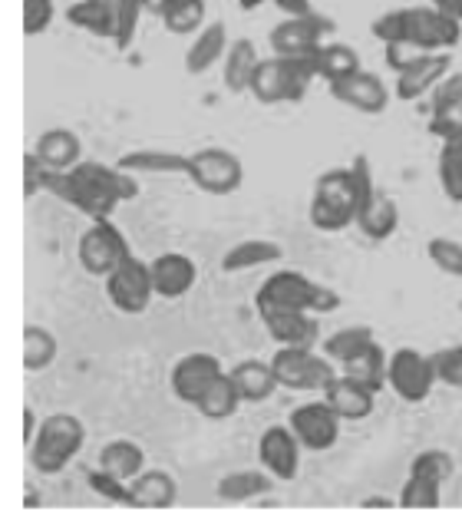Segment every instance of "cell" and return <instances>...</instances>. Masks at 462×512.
Masks as SVG:
<instances>
[{"mask_svg":"<svg viewBox=\"0 0 462 512\" xmlns=\"http://www.w3.org/2000/svg\"><path fill=\"white\" fill-rule=\"evenodd\" d=\"M429 357H433V367H436L439 384L462 390V344L439 347V351H433Z\"/></svg>","mask_w":462,"mask_h":512,"instance_id":"obj_43","label":"cell"},{"mask_svg":"<svg viewBox=\"0 0 462 512\" xmlns=\"http://www.w3.org/2000/svg\"><path fill=\"white\" fill-rule=\"evenodd\" d=\"M314 63H317V80H327V86L363 70L360 53L354 47H347V43H321L314 53Z\"/></svg>","mask_w":462,"mask_h":512,"instance_id":"obj_34","label":"cell"},{"mask_svg":"<svg viewBox=\"0 0 462 512\" xmlns=\"http://www.w3.org/2000/svg\"><path fill=\"white\" fill-rule=\"evenodd\" d=\"M274 7H278L284 17H307V14H314L311 0H274Z\"/></svg>","mask_w":462,"mask_h":512,"instance_id":"obj_49","label":"cell"},{"mask_svg":"<svg viewBox=\"0 0 462 512\" xmlns=\"http://www.w3.org/2000/svg\"><path fill=\"white\" fill-rule=\"evenodd\" d=\"M53 17H57V7L53 0H24V34L27 37H40L47 34Z\"/></svg>","mask_w":462,"mask_h":512,"instance_id":"obj_46","label":"cell"},{"mask_svg":"<svg viewBox=\"0 0 462 512\" xmlns=\"http://www.w3.org/2000/svg\"><path fill=\"white\" fill-rule=\"evenodd\" d=\"M255 311L278 347H317V337H321L317 314L301 308H274V304H255Z\"/></svg>","mask_w":462,"mask_h":512,"instance_id":"obj_14","label":"cell"},{"mask_svg":"<svg viewBox=\"0 0 462 512\" xmlns=\"http://www.w3.org/2000/svg\"><path fill=\"white\" fill-rule=\"evenodd\" d=\"M314 53H301V57H278V53H271V57H264L255 80H251V96L261 106L304 100L307 86H311V80H317Z\"/></svg>","mask_w":462,"mask_h":512,"instance_id":"obj_1","label":"cell"},{"mask_svg":"<svg viewBox=\"0 0 462 512\" xmlns=\"http://www.w3.org/2000/svg\"><path fill=\"white\" fill-rule=\"evenodd\" d=\"M373 341H377V334H373L370 328H363V324H354V328H340L324 341V357L340 367V364H347L350 357H357L363 347H370Z\"/></svg>","mask_w":462,"mask_h":512,"instance_id":"obj_37","label":"cell"},{"mask_svg":"<svg viewBox=\"0 0 462 512\" xmlns=\"http://www.w3.org/2000/svg\"><path fill=\"white\" fill-rule=\"evenodd\" d=\"M387 364H390V354L383 351L380 341H373L370 347H363V351L357 357H350L347 364H340L337 370L347 377H354L357 384L370 387V390H380L387 387Z\"/></svg>","mask_w":462,"mask_h":512,"instance_id":"obj_33","label":"cell"},{"mask_svg":"<svg viewBox=\"0 0 462 512\" xmlns=\"http://www.w3.org/2000/svg\"><path fill=\"white\" fill-rule=\"evenodd\" d=\"M330 27V20L321 14H307V17H284L281 24L271 27L268 43L271 53L278 57H301V53H314L324 43V34Z\"/></svg>","mask_w":462,"mask_h":512,"instance_id":"obj_16","label":"cell"},{"mask_svg":"<svg viewBox=\"0 0 462 512\" xmlns=\"http://www.w3.org/2000/svg\"><path fill=\"white\" fill-rule=\"evenodd\" d=\"M446 73H453V57H449V53H416V57L396 73V96H400L403 103L423 100L426 93L436 90Z\"/></svg>","mask_w":462,"mask_h":512,"instance_id":"obj_17","label":"cell"},{"mask_svg":"<svg viewBox=\"0 0 462 512\" xmlns=\"http://www.w3.org/2000/svg\"><path fill=\"white\" fill-rule=\"evenodd\" d=\"M330 96H334L337 103H344L347 110L363 113V116H380L390 106L387 83L370 70H360L354 76H347V80L334 83L330 86Z\"/></svg>","mask_w":462,"mask_h":512,"instance_id":"obj_19","label":"cell"},{"mask_svg":"<svg viewBox=\"0 0 462 512\" xmlns=\"http://www.w3.org/2000/svg\"><path fill=\"white\" fill-rule=\"evenodd\" d=\"M340 420L337 410L330 403L321 400H307V403H297L288 417V427L294 430V437L301 440L304 450L311 453H324L330 450L337 440H340Z\"/></svg>","mask_w":462,"mask_h":512,"instance_id":"obj_13","label":"cell"},{"mask_svg":"<svg viewBox=\"0 0 462 512\" xmlns=\"http://www.w3.org/2000/svg\"><path fill=\"white\" fill-rule=\"evenodd\" d=\"M264 4H274V0H238V7L245 10V14H255V10H261Z\"/></svg>","mask_w":462,"mask_h":512,"instance_id":"obj_53","label":"cell"},{"mask_svg":"<svg viewBox=\"0 0 462 512\" xmlns=\"http://www.w3.org/2000/svg\"><path fill=\"white\" fill-rule=\"evenodd\" d=\"M73 169L80 172L83 179H90L96 189L113 195L119 205L132 202L139 195V179L132 176V172H126L119 162H116V166H109V162H99V159H83V162H76Z\"/></svg>","mask_w":462,"mask_h":512,"instance_id":"obj_25","label":"cell"},{"mask_svg":"<svg viewBox=\"0 0 462 512\" xmlns=\"http://www.w3.org/2000/svg\"><path fill=\"white\" fill-rule=\"evenodd\" d=\"M278 387L294 390V394H324L340 374L334 361L317 354L314 347H278L271 357Z\"/></svg>","mask_w":462,"mask_h":512,"instance_id":"obj_5","label":"cell"},{"mask_svg":"<svg viewBox=\"0 0 462 512\" xmlns=\"http://www.w3.org/2000/svg\"><path fill=\"white\" fill-rule=\"evenodd\" d=\"M360 509H400V499H387V496H367L360 503Z\"/></svg>","mask_w":462,"mask_h":512,"instance_id":"obj_51","label":"cell"},{"mask_svg":"<svg viewBox=\"0 0 462 512\" xmlns=\"http://www.w3.org/2000/svg\"><path fill=\"white\" fill-rule=\"evenodd\" d=\"M86 486H90L96 496H103L106 503L136 509V499H132V479L113 476L109 470H103V466H96V470L86 473Z\"/></svg>","mask_w":462,"mask_h":512,"instance_id":"obj_41","label":"cell"},{"mask_svg":"<svg viewBox=\"0 0 462 512\" xmlns=\"http://www.w3.org/2000/svg\"><path fill=\"white\" fill-rule=\"evenodd\" d=\"M439 14H446V17H453V20H459L462 24V0H429Z\"/></svg>","mask_w":462,"mask_h":512,"instance_id":"obj_50","label":"cell"},{"mask_svg":"<svg viewBox=\"0 0 462 512\" xmlns=\"http://www.w3.org/2000/svg\"><path fill=\"white\" fill-rule=\"evenodd\" d=\"M370 34L377 37L383 47H390V43H406V7L380 14L370 24Z\"/></svg>","mask_w":462,"mask_h":512,"instance_id":"obj_45","label":"cell"},{"mask_svg":"<svg viewBox=\"0 0 462 512\" xmlns=\"http://www.w3.org/2000/svg\"><path fill=\"white\" fill-rule=\"evenodd\" d=\"M37 430H40L37 417H33V410H30V407H24V446L33 443V437H37Z\"/></svg>","mask_w":462,"mask_h":512,"instance_id":"obj_52","label":"cell"},{"mask_svg":"<svg viewBox=\"0 0 462 512\" xmlns=\"http://www.w3.org/2000/svg\"><path fill=\"white\" fill-rule=\"evenodd\" d=\"M453 106H462V70L446 73L439 86L433 90V106L429 113H439V110H453Z\"/></svg>","mask_w":462,"mask_h":512,"instance_id":"obj_47","label":"cell"},{"mask_svg":"<svg viewBox=\"0 0 462 512\" xmlns=\"http://www.w3.org/2000/svg\"><path fill=\"white\" fill-rule=\"evenodd\" d=\"M33 156H37L43 169L66 172V169H73L76 162H83L80 136H76L73 129H47V133H40L37 146H33Z\"/></svg>","mask_w":462,"mask_h":512,"instance_id":"obj_23","label":"cell"},{"mask_svg":"<svg viewBox=\"0 0 462 512\" xmlns=\"http://www.w3.org/2000/svg\"><path fill=\"white\" fill-rule=\"evenodd\" d=\"M149 268H152V285H156V298L165 301L185 298L198 281V265L182 252H162L149 261Z\"/></svg>","mask_w":462,"mask_h":512,"instance_id":"obj_20","label":"cell"},{"mask_svg":"<svg viewBox=\"0 0 462 512\" xmlns=\"http://www.w3.org/2000/svg\"><path fill=\"white\" fill-rule=\"evenodd\" d=\"M86 443V427L80 417L73 413H53L40 423L37 437L27 446L30 450V463L33 470L43 476H57L70 466L76 456H80Z\"/></svg>","mask_w":462,"mask_h":512,"instance_id":"obj_3","label":"cell"},{"mask_svg":"<svg viewBox=\"0 0 462 512\" xmlns=\"http://www.w3.org/2000/svg\"><path fill=\"white\" fill-rule=\"evenodd\" d=\"M429 133L436 139H456L462 136V106H453V110H439L429 113Z\"/></svg>","mask_w":462,"mask_h":512,"instance_id":"obj_48","label":"cell"},{"mask_svg":"<svg viewBox=\"0 0 462 512\" xmlns=\"http://www.w3.org/2000/svg\"><path fill=\"white\" fill-rule=\"evenodd\" d=\"M426 255L429 261L443 271V275L449 278H462V242H456V238L449 235H436L426 242Z\"/></svg>","mask_w":462,"mask_h":512,"instance_id":"obj_42","label":"cell"},{"mask_svg":"<svg viewBox=\"0 0 462 512\" xmlns=\"http://www.w3.org/2000/svg\"><path fill=\"white\" fill-rule=\"evenodd\" d=\"M222 374H225V367H222V361H218L215 354L198 351V354H185V357L175 361L169 384H172V394L179 397L182 403L198 407V400L208 394V387H212Z\"/></svg>","mask_w":462,"mask_h":512,"instance_id":"obj_15","label":"cell"},{"mask_svg":"<svg viewBox=\"0 0 462 512\" xmlns=\"http://www.w3.org/2000/svg\"><path fill=\"white\" fill-rule=\"evenodd\" d=\"M406 43L420 53H449L462 43V24L433 4L406 7Z\"/></svg>","mask_w":462,"mask_h":512,"instance_id":"obj_12","label":"cell"},{"mask_svg":"<svg viewBox=\"0 0 462 512\" xmlns=\"http://www.w3.org/2000/svg\"><path fill=\"white\" fill-rule=\"evenodd\" d=\"M261 60L258 57V47L251 43L248 37H241V40H231V47L225 53V60H222V76H225V90L228 93H251V80H255V73L261 67Z\"/></svg>","mask_w":462,"mask_h":512,"instance_id":"obj_26","label":"cell"},{"mask_svg":"<svg viewBox=\"0 0 462 512\" xmlns=\"http://www.w3.org/2000/svg\"><path fill=\"white\" fill-rule=\"evenodd\" d=\"M284 258V248L271 238H245V242H235L222 255V271L225 275H238V271H251L261 265H274V261Z\"/></svg>","mask_w":462,"mask_h":512,"instance_id":"obj_28","label":"cell"},{"mask_svg":"<svg viewBox=\"0 0 462 512\" xmlns=\"http://www.w3.org/2000/svg\"><path fill=\"white\" fill-rule=\"evenodd\" d=\"M255 304H274V308H301L311 314H330L340 308V294L334 288L317 285L314 278H307L304 271L294 268H281L271 271L268 278L261 281V288L255 294Z\"/></svg>","mask_w":462,"mask_h":512,"instance_id":"obj_4","label":"cell"},{"mask_svg":"<svg viewBox=\"0 0 462 512\" xmlns=\"http://www.w3.org/2000/svg\"><path fill=\"white\" fill-rule=\"evenodd\" d=\"M396 499H400V509H439L443 506V483L433 476L410 473Z\"/></svg>","mask_w":462,"mask_h":512,"instance_id":"obj_39","label":"cell"},{"mask_svg":"<svg viewBox=\"0 0 462 512\" xmlns=\"http://www.w3.org/2000/svg\"><path fill=\"white\" fill-rule=\"evenodd\" d=\"M439 185L449 202L462 205V136L446 139L439 149Z\"/></svg>","mask_w":462,"mask_h":512,"instance_id":"obj_40","label":"cell"},{"mask_svg":"<svg viewBox=\"0 0 462 512\" xmlns=\"http://www.w3.org/2000/svg\"><path fill=\"white\" fill-rule=\"evenodd\" d=\"M129 255H132V248L126 242V235L113 225V219L90 222V228H86L80 235V242H76V258H80L86 275H93V278H106L109 271L123 265Z\"/></svg>","mask_w":462,"mask_h":512,"instance_id":"obj_8","label":"cell"},{"mask_svg":"<svg viewBox=\"0 0 462 512\" xmlns=\"http://www.w3.org/2000/svg\"><path fill=\"white\" fill-rule=\"evenodd\" d=\"M119 166L132 176H165V172H179L185 176L189 172V156L182 152H165V149H136V152H126L119 159Z\"/></svg>","mask_w":462,"mask_h":512,"instance_id":"obj_32","label":"cell"},{"mask_svg":"<svg viewBox=\"0 0 462 512\" xmlns=\"http://www.w3.org/2000/svg\"><path fill=\"white\" fill-rule=\"evenodd\" d=\"M99 466L113 476L136 479L142 470H146V450H142L136 440H126V437L109 440L103 450H99Z\"/></svg>","mask_w":462,"mask_h":512,"instance_id":"obj_35","label":"cell"},{"mask_svg":"<svg viewBox=\"0 0 462 512\" xmlns=\"http://www.w3.org/2000/svg\"><path fill=\"white\" fill-rule=\"evenodd\" d=\"M106 298L116 311L123 314H142L156 298V285H152V268L149 261L129 255L123 265L113 268L103 278Z\"/></svg>","mask_w":462,"mask_h":512,"instance_id":"obj_10","label":"cell"},{"mask_svg":"<svg viewBox=\"0 0 462 512\" xmlns=\"http://www.w3.org/2000/svg\"><path fill=\"white\" fill-rule=\"evenodd\" d=\"M360 209V185L354 169H330L314 182L311 192V225L317 232H344L357 222Z\"/></svg>","mask_w":462,"mask_h":512,"instance_id":"obj_2","label":"cell"},{"mask_svg":"<svg viewBox=\"0 0 462 512\" xmlns=\"http://www.w3.org/2000/svg\"><path fill=\"white\" fill-rule=\"evenodd\" d=\"M185 176L208 195H231L245 182V166H241V159L231 149L205 146L189 156V172Z\"/></svg>","mask_w":462,"mask_h":512,"instance_id":"obj_11","label":"cell"},{"mask_svg":"<svg viewBox=\"0 0 462 512\" xmlns=\"http://www.w3.org/2000/svg\"><path fill=\"white\" fill-rule=\"evenodd\" d=\"M301 453L304 446L294 437L291 427H268L258 437V463L274 479H281V483L297 476V470H301Z\"/></svg>","mask_w":462,"mask_h":512,"instance_id":"obj_18","label":"cell"},{"mask_svg":"<svg viewBox=\"0 0 462 512\" xmlns=\"http://www.w3.org/2000/svg\"><path fill=\"white\" fill-rule=\"evenodd\" d=\"M238 407H241V397H238V390H235V384H231V377L225 370V374L208 387V394L198 400L195 410L208 420H228V417H235Z\"/></svg>","mask_w":462,"mask_h":512,"instance_id":"obj_38","label":"cell"},{"mask_svg":"<svg viewBox=\"0 0 462 512\" xmlns=\"http://www.w3.org/2000/svg\"><path fill=\"white\" fill-rule=\"evenodd\" d=\"M132 499H136V509H172L179 499V483L172 479V473L146 466L132 479Z\"/></svg>","mask_w":462,"mask_h":512,"instance_id":"obj_31","label":"cell"},{"mask_svg":"<svg viewBox=\"0 0 462 512\" xmlns=\"http://www.w3.org/2000/svg\"><path fill=\"white\" fill-rule=\"evenodd\" d=\"M66 20L83 34L113 40L116 37V4L113 0H76L66 7Z\"/></svg>","mask_w":462,"mask_h":512,"instance_id":"obj_27","label":"cell"},{"mask_svg":"<svg viewBox=\"0 0 462 512\" xmlns=\"http://www.w3.org/2000/svg\"><path fill=\"white\" fill-rule=\"evenodd\" d=\"M324 400L337 410V417L344 423H357V420H367L373 407H377V390L357 384V380L347 374H337L334 384L324 390Z\"/></svg>","mask_w":462,"mask_h":512,"instance_id":"obj_21","label":"cell"},{"mask_svg":"<svg viewBox=\"0 0 462 512\" xmlns=\"http://www.w3.org/2000/svg\"><path fill=\"white\" fill-rule=\"evenodd\" d=\"M453 470H456V463L446 450H423V453H416L413 463H410V473L433 476V479H439V483H446V479L453 476Z\"/></svg>","mask_w":462,"mask_h":512,"instance_id":"obj_44","label":"cell"},{"mask_svg":"<svg viewBox=\"0 0 462 512\" xmlns=\"http://www.w3.org/2000/svg\"><path fill=\"white\" fill-rule=\"evenodd\" d=\"M228 377H231V384H235L241 403H264L278 390V377H274L271 361H258V357L238 361L228 370Z\"/></svg>","mask_w":462,"mask_h":512,"instance_id":"obj_24","label":"cell"},{"mask_svg":"<svg viewBox=\"0 0 462 512\" xmlns=\"http://www.w3.org/2000/svg\"><path fill=\"white\" fill-rule=\"evenodd\" d=\"M152 14L162 20V27L175 37H195L205 27L208 7L205 0H159Z\"/></svg>","mask_w":462,"mask_h":512,"instance_id":"obj_29","label":"cell"},{"mask_svg":"<svg viewBox=\"0 0 462 512\" xmlns=\"http://www.w3.org/2000/svg\"><path fill=\"white\" fill-rule=\"evenodd\" d=\"M354 169L357 185H360V209H357V228L370 242H387V238L400 228V205L383 189H377V179H373V169L367 156H357L350 162Z\"/></svg>","mask_w":462,"mask_h":512,"instance_id":"obj_6","label":"cell"},{"mask_svg":"<svg viewBox=\"0 0 462 512\" xmlns=\"http://www.w3.org/2000/svg\"><path fill=\"white\" fill-rule=\"evenodd\" d=\"M439 384L433 357L416 351V347H400L390 354L387 364V387L393 390L403 403H423Z\"/></svg>","mask_w":462,"mask_h":512,"instance_id":"obj_9","label":"cell"},{"mask_svg":"<svg viewBox=\"0 0 462 512\" xmlns=\"http://www.w3.org/2000/svg\"><path fill=\"white\" fill-rule=\"evenodd\" d=\"M57 354H60L57 337H53L47 328H40V324H27L24 328V370L40 374V370H47L53 361H57Z\"/></svg>","mask_w":462,"mask_h":512,"instance_id":"obj_36","label":"cell"},{"mask_svg":"<svg viewBox=\"0 0 462 512\" xmlns=\"http://www.w3.org/2000/svg\"><path fill=\"white\" fill-rule=\"evenodd\" d=\"M228 47H231V40H228V27L222 24V20H215V24H205L192 37L189 50H185V60H182L185 73L202 76L212 67H218V63L225 60Z\"/></svg>","mask_w":462,"mask_h":512,"instance_id":"obj_22","label":"cell"},{"mask_svg":"<svg viewBox=\"0 0 462 512\" xmlns=\"http://www.w3.org/2000/svg\"><path fill=\"white\" fill-rule=\"evenodd\" d=\"M274 489V476L264 470H235V473H225L218 479L215 486V496L222 503H251V499H261L268 496Z\"/></svg>","mask_w":462,"mask_h":512,"instance_id":"obj_30","label":"cell"},{"mask_svg":"<svg viewBox=\"0 0 462 512\" xmlns=\"http://www.w3.org/2000/svg\"><path fill=\"white\" fill-rule=\"evenodd\" d=\"M43 192H50L53 199L66 202L70 209L83 212L90 222L113 219V212L119 209V202L113 199V195L96 189V185L90 179H83L76 169H66V172L43 169Z\"/></svg>","mask_w":462,"mask_h":512,"instance_id":"obj_7","label":"cell"}]
</instances>
